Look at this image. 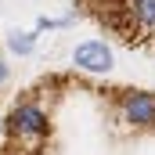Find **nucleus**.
I'll return each mask as SVG.
<instances>
[{
	"label": "nucleus",
	"instance_id": "nucleus-1",
	"mask_svg": "<svg viewBox=\"0 0 155 155\" xmlns=\"http://www.w3.org/2000/svg\"><path fill=\"white\" fill-rule=\"evenodd\" d=\"M4 126H7V134H11V137L40 144V141L51 134V116H47V108L36 105V101H22V105H15V108L7 112Z\"/></svg>",
	"mask_w": 155,
	"mask_h": 155
},
{
	"label": "nucleus",
	"instance_id": "nucleus-2",
	"mask_svg": "<svg viewBox=\"0 0 155 155\" xmlns=\"http://www.w3.org/2000/svg\"><path fill=\"white\" fill-rule=\"evenodd\" d=\"M119 112H123V123L134 130H155V94L126 90L119 97Z\"/></svg>",
	"mask_w": 155,
	"mask_h": 155
},
{
	"label": "nucleus",
	"instance_id": "nucleus-3",
	"mask_svg": "<svg viewBox=\"0 0 155 155\" xmlns=\"http://www.w3.org/2000/svg\"><path fill=\"white\" fill-rule=\"evenodd\" d=\"M72 65H76L79 72L105 76V72H112L116 54H112V47L105 40H83V43H76V51H72Z\"/></svg>",
	"mask_w": 155,
	"mask_h": 155
},
{
	"label": "nucleus",
	"instance_id": "nucleus-4",
	"mask_svg": "<svg viewBox=\"0 0 155 155\" xmlns=\"http://www.w3.org/2000/svg\"><path fill=\"white\" fill-rule=\"evenodd\" d=\"M123 11L141 33H155V0H126Z\"/></svg>",
	"mask_w": 155,
	"mask_h": 155
},
{
	"label": "nucleus",
	"instance_id": "nucleus-5",
	"mask_svg": "<svg viewBox=\"0 0 155 155\" xmlns=\"http://www.w3.org/2000/svg\"><path fill=\"white\" fill-rule=\"evenodd\" d=\"M36 36H40V29H15L11 36H7V51L11 54H18V58H25V54H33L36 51Z\"/></svg>",
	"mask_w": 155,
	"mask_h": 155
},
{
	"label": "nucleus",
	"instance_id": "nucleus-6",
	"mask_svg": "<svg viewBox=\"0 0 155 155\" xmlns=\"http://www.w3.org/2000/svg\"><path fill=\"white\" fill-rule=\"evenodd\" d=\"M7 79H11V69H7V58L0 54V90L7 87Z\"/></svg>",
	"mask_w": 155,
	"mask_h": 155
}]
</instances>
